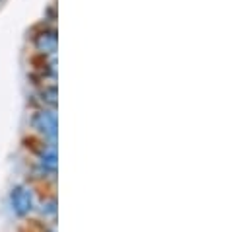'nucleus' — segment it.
I'll return each instance as SVG.
<instances>
[{"instance_id":"nucleus-6","label":"nucleus","mask_w":251,"mask_h":232,"mask_svg":"<svg viewBox=\"0 0 251 232\" xmlns=\"http://www.w3.org/2000/svg\"><path fill=\"white\" fill-rule=\"evenodd\" d=\"M41 215L43 217H55L57 215V201L55 199H49L41 205Z\"/></svg>"},{"instance_id":"nucleus-2","label":"nucleus","mask_w":251,"mask_h":232,"mask_svg":"<svg viewBox=\"0 0 251 232\" xmlns=\"http://www.w3.org/2000/svg\"><path fill=\"white\" fill-rule=\"evenodd\" d=\"M8 201H10L12 213H14L16 217H20V219H22V217H27V215L33 211V207H35L33 191H31V187H27V185H14L12 191H10Z\"/></svg>"},{"instance_id":"nucleus-1","label":"nucleus","mask_w":251,"mask_h":232,"mask_svg":"<svg viewBox=\"0 0 251 232\" xmlns=\"http://www.w3.org/2000/svg\"><path fill=\"white\" fill-rule=\"evenodd\" d=\"M31 127L45 139V143L55 145L57 143V114L55 110H39L31 116Z\"/></svg>"},{"instance_id":"nucleus-5","label":"nucleus","mask_w":251,"mask_h":232,"mask_svg":"<svg viewBox=\"0 0 251 232\" xmlns=\"http://www.w3.org/2000/svg\"><path fill=\"white\" fill-rule=\"evenodd\" d=\"M41 102H43V106H49L51 110H55L57 108V88L55 86L43 88L41 90Z\"/></svg>"},{"instance_id":"nucleus-3","label":"nucleus","mask_w":251,"mask_h":232,"mask_svg":"<svg viewBox=\"0 0 251 232\" xmlns=\"http://www.w3.org/2000/svg\"><path fill=\"white\" fill-rule=\"evenodd\" d=\"M57 31L51 28V29H43V31H39L35 37H33V45H35V49L39 51V53H43V55H55V51H57Z\"/></svg>"},{"instance_id":"nucleus-4","label":"nucleus","mask_w":251,"mask_h":232,"mask_svg":"<svg viewBox=\"0 0 251 232\" xmlns=\"http://www.w3.org/2000/svg\"><path fill=\"white\" fill-rule=\"evenodd\" d=\"M37 160H39V166H41L43 172L55 174L57 172V148H55V145L45 143V146L41 148Z\"/></svg>"}]
</instances>
